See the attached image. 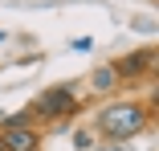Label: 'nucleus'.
I'll return each mask as SVG.
<instances>
[{"instance_id": "obj_4", "label": "nucleus", "mask_w": 159, "mask_h": 151, "mask_svg": "<svg viewBox=\"0 0 159 151\" xmlns=\"http://www.w3.org/2000/svg\"><path fill=\"white\" fill-rule=\"evenodd\" d=\"M110 66H114L118 82H126V78H139L143 70H151V66H155V49H139V53H126V57H118V62H110Z\"/></svg>"}, {"instance_id": "obj_6", "label": "nucleus", "mask_w": 159, "mask_h": 151, "mask_svg": "<svg viewBox=\"0 0 159 151\" xmlns=\"http://www.w3.org/2000/svg\"><path fill=\"white\" fill-rule=\"evenodd\" d=\"M74 143H78V147H82V151H86V147H90V143H94V135H90V131H78V135H74Z\"/></svg>"}, {"instance_id": "obj_3", "label": "nucleus", "mask_w": 159, "mask_h": 151, "mask_svg": "<svg viewBox=\"0 0 159 151\" xmlns=\"http://www.w3.org/2000/svg\"><path fill=\"white\" fill-rule=\"evenodd\" d=\"M41 135L33 127H0V151H37Z\"/></svg>"}, {"instance_id": "obj_2", "label": "nucleus", "mask_w": 159, "mask_h": 151, "mask_svg": "<svg viewBox=\"0 0 159 151\" xmlns=\"http://www.w3.org/2000/svg\"><path fill=\"white\" fill-rule=\"evenodd\" d=\"M33 110V123H53V118H66L78 110V98H74V90L70 86H49L45 94L29 106Z\"/></svg>"}, {"instance_id": "obj_1", "label": "nucleus", "mask_w": 159, "mask_h": 151, "mask_svg": "<svg viewBox=\"0 0 159 151\" xmlns=\"http://www.w3.org/2000/svg\"><path fill=\"white\" fill-rule=\"evenodd\" d=\"M155 114V102L139 106V102H118V106H106L98 118H94V127H98V135H106L110 143H126V139H135L143 127H147V118Z\"/></svg>"}, {"instance_id": "obj_5", "label": "nucleus", "mask_w": 159, "mask_h": 151, "mask_svg": "<svg viewBox=\"0 0 159 151\" xmlns=\"http://www.w3.org/2000/svg\"><path fill=\"white\" fill-rule=\"evenodd\" d=\"M118 86H122V82H118V74H114L110 62L98 66V70L90 74V90H94V94H110V90H118Z\"/></svg>"}]
</instances>
